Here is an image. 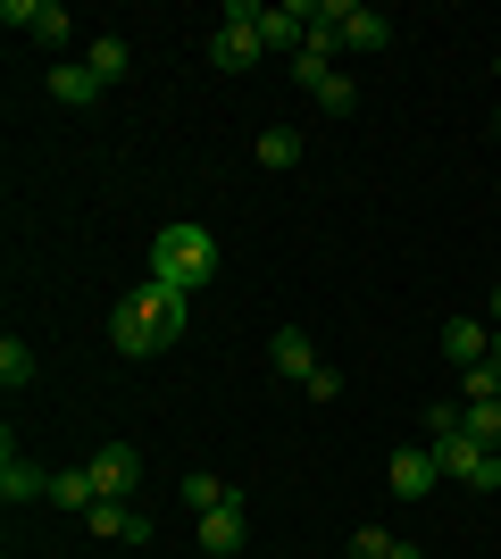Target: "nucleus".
Instances as JSON below:
<instances>
[{
    "mask_svg": "<svg viewBox=\"0 0 501 559\" xmlns=\"http://www.w3.org/2000/svg\"><path fill=\"white\" fill-rule=\"evenodd\" d=\"M210 276H217V234L210 226H159V234H151V284L201 293Z\"/></svg>",
    "mask_w": 501,
    "mask_h": 559,
    "instance_id": "nucleus-1",
    "label": "nucleus"
},
{
    "mask_svg": "<svg viewBox=\"0 0 501 559\" xmlns=\"http://www.w3.org/2000/svg\"><path fill=\"white\" fill-rule=\"evenodd\" d=\"M260 0H226V9H217V34H210V59L226 75H242V68H260Z\"/></svg>",
    "mask_w": 501,
    "mask_h": 559,
    "instance_id": "nucleus-2",
    "label": "nucleus"
},
{
    "mask_svg": "<svg viewBox=\"0 0 501 559\" xmlns=\"http://www.w3.org/2000/svg\"><path fill=\"white\" fill-rule=\"evenodd\" d=\"M318 25H334L343 50H384V43H393V17L368 9V0H318Z\"/></svg>",
    "mask_w": 501,
    "mask_h": 559,
    "instance_id": "nucleus-3",
    "label": "nucleus"
},
{
    "mask_svg": "<svg viewBox=\"0 0 501 559\" xmlns=\"http://www.w3.org/2000/svg\"><path fill=\"white\" fill-rule=\"evenodd\" d=\"M0 25H17L25 43H43V50H59V43L75 34V17L59 9V0H9V9H0Z\"/></svg>",
    "mask_w": 501,
    "mask_h": 559,
    "instance_id": "nucleus-4",
    "label": "nucleus"
},
{
    "mask_svg": "<svg viewBox=\"0 0 501 559\" xmlns=\"http://www.w3.org/2000/svg\"><path fill=\"white\" fill-rule=\"evenodd\" d=\"M84 467H93L100 501H126V492H143V451H134V443H100Z\"/></svg>",
    "mask_w": 501,
    "mask_h": 559,
    "instance_id": "nucleus-5",
    "label": "nucleus"
},
{
    "mask_svg": "<svg viewBox=\"0 0 501 559\" xmlns=\"http://www.w3.org/2000/svg\"><path fill=\"white\" fill-rule=\"evenodd\" d=\"M443 485V467H434V451H393V460H384V492H393V501H418V492H434Z\"/></svg>",
    "mask_w": 501,
    "mask_h": 559,
    "instance_id": "nucleus-6",
    "label": "nucleus"
},
{
    "mask_svg": "<svg viewBox=\"0 0 501 559\" xmlns=\"http://www.w3.org/2000/svg\"><path fill=\"white\" fill-rule=\"evenodd\" d=\"M443 359H452L460 376L485 368V359H493V326H485V318H443Z\"/></svg>",
    "mask_w": 501,
    "mask_h": 559,
    "instance_id": "nucleus-7",
    "label": "nucleus"
},
{
    "mask_svg": "<svg viewBox=\"0 0 501 559\" xmlns=\"http://www.w3.org/2000/svg\"><path fill=\"white\" fill-rule=\"evenodd\" d=\"M260 43H267V50H285V59H301V43H310V0L260 9Z\"/></svg>",
    "mask_w": 501,
    "mask_h": 559,
    "instance_id": "nucleus-8",
    "label": "nucleus"
},
{
    "mask_svg": "<svg viewBox=\"0 0 501 559\" xmlns=\"http://www.w3.org/2000/svg\"><path fill=\"white\" fill-rule=\"evenodd\" d=\"M0 501H9V510H17V501H50V476L25 460L17 443H0Z\"/></svg>",
    "mask_w": 501,
    "mask_h": 559,
    "instance_id": "nucleus-9",
    "label": "nucleus"
},
{
    "mask_svg": "<svg viewBox=\"0 0 501 559\" xmlns=\"http://www.w3.org/2000/svg\"><path fill=\"white\" fill-rule=\"evenodd\" d=\"M184 301H192V293H176V284H143V293H134V309H143V326L159 334V343L184 334Z\"/></svg>",
    "mask_w": 501,
    "mask_h": 559,
    "instance_id": "nucleus-10",
    "label": "nucleus"
},
{
    "mask_svg": "<svg viewBox=\"0 0 501 559\" xmlns=\"http://www.w3.org/2000/svg\"><path fill=\"white\" fill-rule=\"evenodd\" d=\"M84 526H93L100 543H151V518L134 510V501H93V510H84Z\"/></svg>",
    "mask_w": 501,
    "mask_h": 559,
    "instance_id": "nucleus-11",
    "label": "nucleus"
},
{
    "mask_svg": "<svg viewBox=\"0 0 501 559\" xmlns=\"http://www.w3.org/2000/svg\"><path fill=\"white\" fill-rule=\"evenodd\" d=\"M100 93H109V84H100L84 59H59V68H50V100H59V109H93Z\"/></svg>",
    "mask_w": 501,
    "mask_h": 559,
    "instance_id": "nucleus-12",
    "label": "nucleus"
},
{
    "mask_svg": "<svg viewBox=\"0 0 501 559\" xmlns=\"http://www.w3.org/2000/svg\"><path fill=\"white\" fill-rule=\"evenodd\" d=\"M267 359H276V376H293V384H310V376H318V350H310V334H301V326H276Z\"/></svg>",
    "mask_w": 501,
    "mask_h": 559,
    "instance_id": "nucleus-13",
    "label": "nucleus"
},
{
    "mask_svg": "<svg viewBox=\"0 0 501 559\" xmlns=\"http://www.w3.org/2000/svg\"><path fill=\"white\" fill-rule=\"evenodd\" d=\"M242 535H251V526H242V501H226V510L201 518V551H210V559H235Z\"/></svg>",
    "mask_w": 501,
    "mask_h": 559,
    "instance_id": "nucleus-14",
    "label": "nucleus"
},
{
    "mask_svg": "<svg viewBox=\"0 0 501 559\" xmlns=\"http://www.w3.org/2000/svg\"><path fill=\"white\" fill-rule=\"evenodd\" d=\"M176 501H184L192 518H210V510H226V501H242V492H235V485H217L210 467H192L184 485H176Z\"/></svg>",
    "mask_w": 501,
    "mask_h": 559,
    "instance_id": "nucleus-15",
    "label": "nucleus"
},
{
    "mask_svg": "<svg viewBox=\"0 0 501 559\" xmlns=\"http://www.w3.org/2000/svg\"><path fill=\"white\" fill-rule=\"evenodd\" d=\"M84 68H93L100 84H118V75L134 68V50H126V34H93V43H84Z\"/></svg>",
    "mask_w": 501,
    "mask_h": 559,
    "instance_id": "nucleus-16",
    "label": "nucleus"
},
{
    "mask_svg": "<svg viewBox=\"0 0 501 559\" xmlns=\"http://www.w3.org/2000/svg\"><path fill=\"white\" fill-rule=\"evenodd\" d=\"M50 501H59V510H75V518H84V510H93V501H100L93 467H59V476H50Z\"/></svg>",
    "mask_w": 501,
    "mask_h": 559,
    "instance_id": "nucleus-17",
    "label": "nucleus"
},
{
    "mask_svg": "<svg viewBox=\"0 0 501 559\" xmlns=\"http://www.w3.org/2000/svg\"><path fill=\"white\" fill-rule=\"evenodd\" d=\"M260 167H276V176L301 167V134H293V126H267V134H260Z\"/></svg>",
    "mask_w": 501,
    "mask_h": 559,
    "instance_id": "nucleus-18",
    "label": "nucleus"
},
{
    "mask_svg": "<svg viewBox=\"0 0 501 559\" xmlns=\"http://www.w3.org/2000/svg\"><path fill=\"white\" fill-rule=\"evenodd\" d=\"M0 384H9V393H25V384H34V350H25L17 334L0 343Z\"/></svg>",
    "mask_w": 501,
    "mask_h": 559,
    "instance_id": "nucleus-19",
    "label": "nucleus"
},
{
    "mask_svg": "<svg viewBox=\"0 0 501 559\" xmlns=\"http://www.w3.org/2000/svg\"><path fill=\"white\" fill-rule=\"evenodd\" d=\"M318 109H326V117H351L359 109V84H351V75H326V84H318Z\"/></svg>",
    "mask_w": 501,
    "mask_h": 559,
    "instance_id": "nucleus-20",
    "label": "nucleus"
},
{
    "mask_svg": "<svg viewBox=\"0 0 501 559\" xmlns=\"http://www.w3.org/2000/svg\"><path fill=\"white\" fill-rule=\"evenodd\" d=\"M468 435H477L485 451H501V401H468Z\"/></svg>",
    "mask_w": 501,
    "mask_h": 559,
    "instance_id": "nucleus-21",
    "label": "nucleus"
},
{
    "mask_svg": "<svg viewBox=\"0 0 501 559\" xmlns=\"http://www.w3.org/2000/svg\"><path fill=\"white\" fill-rule=\"evenodd\" d=\"M460 393H468V401H501V359H485V368H468V376H460Z\"/></svg>",
    "mask_w": 501,
    "mask_h": 559,
    "instance_id": "nucleus-22",
    "label": "nucleus"
},
{
    "mask_svg": "<svg viewBox=\"0 0 501 559\" xmlns=\"http://www.w3.org/2000/svg\"><path fill=\"white\" fill-rule=\"evenodd\" d=\"M384 551H393V535H384V526H359V535H351V559H384Z\"/></svg>",
    "mask_w": 501,
    "mask_h": 559,
    "instance_id": "nucleus-23",
    "label": "nucleus"
},
{
    "mask_svg": "<svg viewBox=\"0 0 501 559\" xmlns=\"http://www.w3.org/2000/svg\"><path fill=\"white\" fill-rule=\"evenodd\" d=\"M301 393H310V401H343V376H334V368H318L310 384H301Z\"/></svg>",
    "mask_w": 501,
    "mask_h": 559,
    "instance_id": "nucleus-24",
    "label": "nucleus"
},
{
    "mask_svg": "<svg viewBox=\"0 0 501 559\" xmlns=\"http://www.w3.org/2000/svg\"><path fill=\"white\" fill-rule=\"evenodd\" d=\"M485 326H501V284H493V293H485Z\"/></svg>",
    "mask_w": 501,
    "mask_h": 559,
    "instance_id": "nucleus-25",
    "label": "nucleus"
},
{
    "mask_svg": "<svg viewBox=\"0 0 501 559\" xmlns=\"http://www.w3.org/2000/svg\"><path fill=\"white\" fill-rule=\"evenodd\" d=\"M384 559H418V543H402V535H393V551H384Z\"/></svg>",
    "mask_w": 501,
    "mask_h": 559,
    "instance_id": "nucleus-26",
    "label": "nucleus"
},
{
    "mask_svg": "<svg viewBox=\"0 0 501 559\" xmlns=\"http://www.w3.org/2000/svg\"><path fill=\"white\" fill-rule=\"evenodd\" d=\"M493 359H501V326H493Z\"/></svg>",
    "mask_w": 501,
    "mask_h": 559,
    "instance_id": "nucleus-27",
    "label": "nucleus"
},
{
    "mask_svg": "<svg viewBox=\"0 0 501 559\" xmlns=\"http://www.w3.org/2000/svg\"><path fill=\"white\" fill-rule=\"evenodd\" d=\"M493 134H501V109H493Z\"/></svg>",
    "mask_w": 501,
    "mask_h": 559,
    "instance_id": "nucleus-28",
    "label": "nucleus"
},
{
    "mask_svg": "<svg viewBox=\"0 0 501 559\" xmlns=\"http://www.w3.org/2000/svg\"><path fill=\"white\" fill-rule=\"evenodd\" d=\"M493 75H501V59H493Z\"/></svg>",
    "mask_w": 501,
    "mask_h": 559,
    "instance_id": "nucleus-29",
    "label": "nucleus"
}]
</instances>
